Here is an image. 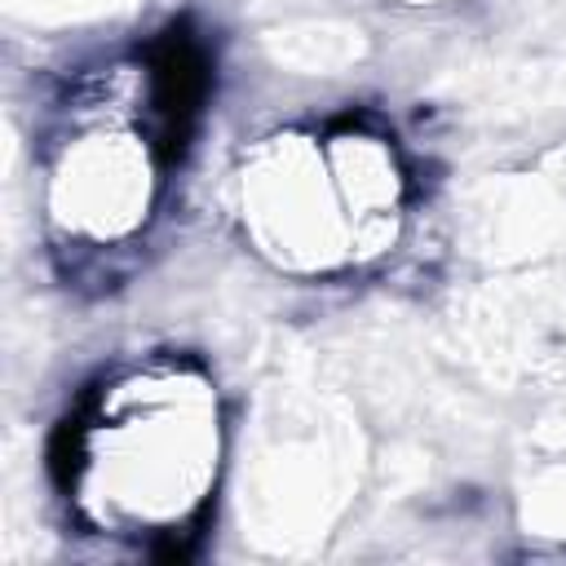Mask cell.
<instances>
[{
  "mask_svg": "<svg viewBox=\"0 0 566 566\" xmlns=\"http://www.w3.org/2000/svg\"><path fill=\"white\" fill-rule=\"evenodd\" d=\"M150 84H155V115H159V155H181L199 106L208 97V57L186 22L168 27L150 49Z\"/></svg>",
  "mask_w": 566,
  "mask_h": 566,
  "instance_id": "6da1fadb",
  "label": "cell"
}]
</instances>
